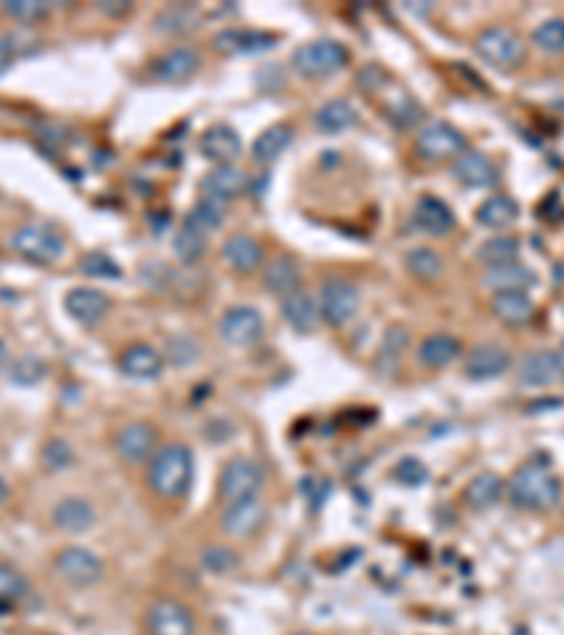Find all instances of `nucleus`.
Segmentation results:
<instances>
[{"mask_svg":"<svg viewBox=\"0 0 564 635\" xmlns=\"http://www.w3.org/2000/svg\"><path fill=\"white\" fill-rule=\"evenodd\" d=\"M65 311L68 317L77 319L79 325H96L108 317L110 297L99 288H74L65 297Z\"/></svg>","mask_w":564,"mask_h":635,"instance_id":"dca6fc26","label":"nucleus"},{"mask_svg":"<svg viewBox=\"0 0 564 635\" xmlns=\"http://www.w3.org/2000/svg\"><path fill=\"white\" fill-rule=\"evenodd\" d=\"M474 48H477V54H480L488 65L502 68V71L519 68V65L525 63V57H528L525 40H522L514 29H505V26H491L486 32L477 34Z\"/></svg>","mask_w":564,"mask_h":635,"instance_id":"20e7f679","label":"nucleus"},{"mask_svg":"<svg viewBox=\"0 0 564 635\" xmlns=\"http://www.w3.org/2000/svg\"><path fill=\"white\" fill-rule=\"evenodd\" d=\"M201 562H204L206 571L212 573H226L232 571L237 565V556L232 548H226V545H209L201 556Z\"/></svg>","mask_w":564,"mask_h":635,"instance_id":"de8ad7c7","label":"nucleus"},{"mask_svg":"<svg viewBox=\"0 0 564 635\" xmlns=\"http://www.w3.org/2000/svg\"><path fill=\"white\" fill-rule=\"evenodd\" d=\"M266 523V503L257 497H249V500H237V503H229L223 517H220V525L229 537L235 540H246V537H254L260 531V525Z\"/></svg>","mask_w":564,"mask_h":635,"instance_id":"f8f14e48","label":"nucleus"},{"mask_svg":"<svg viewBox=\"0 0 564 635\" xmlns=\"http://www.w3.org/2000/svg\"><path fill=\"white\" fill-rule=\"evenodd\" d=\"M533 43H536V48H542L545 54H564V17L545 20L533 32Z\"/></svg>","mask_w":564,"mask_h":635,"instance_id":"c03bdc74","label":"nucleus"},{"mask_svg":"<svg viewBox=\"0 0 564 635\" xmlns=\"http://www.w3.org/2000/svg\"><path fill=\"white\" fill-rule=\"evenodd\" d=\"M562 359H564V345H562Z\"/></svg>","mask_w":564,"mask_h":635,"instance_id":"4d7b16f0","label":"nucleus"},{"mask_svg":"<svg viewBox=\"0 0 564 635\" xmlns=\"http://www.w3.org/2000/svg\"><path fill=\"white\" fill-rule=\"evenodd\" d=\"M173 249L178 254V260H184V263H198L206 252V235L204 232H195V229H178L173 238Z\"/></svg>","mask_w":564,"mask_h":635,"instance_id":"58836bf2","label":"nucleus"},{"mask_svg":"<svg viewBox=\"0 0 564 635\" xmlns=\"http://www.w3.org/2000/svg\"><path fill=\"white\" fill-rule=\"evenodd\" d=\"M519 384L522 387H548L559 384L564 379V359L562 353L553 350H536L528 353L519 365Z\"/></svg>","mask_w":564,"mask_h":635,"instance_id":"ddd939ff","label":"nucleus"},{"mask_svg":"<svg viewBox=\"0 0 564 635\" xmlns=\"http://www.w3.org/2000/svg\"><path fill=\"white\" fill-rule=\"evenodd\" d=\"M198 65H201V57H198L195 48L178 46L156 57V63L150 65V71L161 82H184L198 71Z\"/></svg>","mask_w":564,"mask_h":635,"instance_id":"a211bd4d","label":"nucleus"},{"mask_svg":"<svg viewBox=\"0 0 564 635\" xmlns=\"http://www.w3.org/2000/svg\"><path fill=\"white\" fill-rule=\"evenodd\" d=\"M508 497L522 511H548L562 500V480L550 469L548 458H533L514 472Z\"/></svg>","mask_w":564,"mask_h":635,"instance_id":"f257e3e1","label":"nucleus"},{"mask_svg":"<svg viewBox=\"0 0 564 635\" xmlns=\"http://www.w3.org/2000/svg\"><path fill=\"white\" fill-rule=\"evenodd\" d=\"M226 221V207L220 204V201H212V198H204V201H198L195 207L189 209L187 221L184 226L189 229H195V232H212V229H218L220 223Z\"/></svg>","mask_w":564,"mask_h":635,"instance_id":"c9c22d12","label":"nucleus"},{"mask_svg":"<svg viewBox=\"0 0 564 635\" xmlns=\"http://www.w3.org/2000/svg\"><path fill=\"white\" fill-rule=\"evenodd\" d=\"M150 635H195V619L187 604L175 599H158L147 610Z\"/></svg>","mask_w":564,"mask_h":635,"instance_id":"9b49d317","label":"nucleus"},{"mask_svg":"<svg viewBox=\"0 0 564 635\" xmlns=\"http://www.w3.org/2000/svg\"><path fill=\"white\" fill-rule=\"evenodd\" d=\"M426 477H429V472H426V466L418 458H404L395 466V480L404 483V486H423Z\"/></svg>","mask_w":564,"mask_h":635,"instance_id":"09e8293b","label":"nucleus"},{"mask_svg":"<svg viewBox=\"0 0 564 635\" xmlns=\"http://www.w3.org/2000/svg\"><path fill=\"white\" fill-rule=\"evenodd\" d=\"M407 342H409L407 328H401V325L390 328L387 336H384V348H381V353H378V365L381 367L395 365V362H398V356H401L404 348H407Z\"/></svg>","mask_w":564,"mask_h":635,"instance_id":"a18cd8bd","label":"nucleus"},{"mask_svg":"<svg viewBox=\"0 0 564 635\" xmlns=\"http://www.w3.org/2000/svg\"><path fill=\"white\" fill-rule=\"evenodd\" d=\"M29 579L12 565H0V604H17L29 596Z\"/></svg>","mask_w":564,"mask_h":635,"instance_id":"4c0bfd02","label":"nucleus"},{"mask_svg":"<svg viewBox=\"0 0 564 635\" xmlns=\"http://www.w3.org/2000/svg\"><path fill=\"white\" fill-rule=\"evenodd\" d=\"M119 367H122V373H125L127 379L153 381L164 373V356L153 345L136 342V345H130L119 356Z\"/></svg>","mask_w":564,"mask_h":635,"instance_id":"6ab92c4d","label":"nucleus"},{"mask_svg":"<svg viewBox=\"0 0 564 635\" xmlns=\"http://www.w3.org/2000/svg\"><path fill=\"white\" fill-rule=\"evenodd\" d=\"M314 122L322 133H342L347 127L356 125V108L345 99H330L316 111Z\"/></svg>","mask_w":564,"mask_h":635,"instance_id":"473e14b6","label":"nucleus"},{"mask_svg":"<svg viewBox=\"0 0 564 635\" xmlns=\"http://www.w3.org/2000/svg\"><path fill=\"white\" fill-rule=\"evenodd\" d=\"M116 452L127 463H144L156 455V429L150 424H127L116 435Z\"/></svg>","mask_w":564,"mask_h":635,"instance_id":"f3484780","label":"nucleus"},{"mask_svg":"<svg viewBox=\"0 0 564 635\" xmlns=\"http://www.w3.org/2000/svg\"><path fill=\"white\" fill-rule=\"evenodd\" d=\"M201 190H204V198H212V201H229L240 192L246 190V173L237 170L232 164H220L215 170H209L201 181Z\"/></svg>","mask_w":564,"mask_h":635,"instance_id":"b1692460","label":"nucleus"},{"mask_svg":"<svg viewBox=\"0 0 564 635\" xmlns=\"http://www.w3.org/2000/svg\"><path fill=\"white\" fill-rule=\"evenodd\" d=\"M502 497V480L494 472H483V475L471 477L466 486V503L474 511H486V508L497 506Z\"/></svg>","mask_w":564,"mask_h":635,"instance_id":"72a5a7b5","label":"nucleus"},{"mask_svg":"<svg viewBox=\"0 0 564 635\" xmlns=\"http://www.w3.org/2000/svg\"><path fill=\"white\" fill-rule=\"evenodd\" d=\"M282 317L299 334H311V331H316L322 314H319V302H316L314 294L294 291V294L282 297Z\"/></svg>","mask_w":564,"mask_h":635,"instance_id":"5701e85b","label":"nucleus"},{"mask_svg":"<svg viewBox=\"0 0 564 635\" xmlns=\"http://www.w3.org/2000/svg\"><path fill=\"white\" fill-rule=\"evenodd\" d=\"M195 356H198V345H195V339H173V342H170V359H173L178 367L189 365Z\"/></svg>","mask_w":564,"mask_h":635,"instance_id":"8fccbe9b","label":"nucleus"},{"mask_svg":"<svg viewBox=\"0 0 564 635\" xmlns=\"http://www.w3.org/2000/svg\"><path fill=\"white\" fill-rule=\"evenodd\" d=\"M404 266L412 277H418L423 283H432V280H438L443 269H446V263H443V257H440L435 249H429V246H418V249H409L407 257H404Z\"/></svg>","mask_w":564,"mask_h":635,"instance_id":"f704fd0d","label":"nucleus"},{"mask_svg":"<svg viewBox=\"0 0 564 635\" xmlns=\"http://www.w3.org/2000/svg\"><path fill=\"white\" fill-rule=\"evenodd\" d=\"M412 218H415V226L426 235H432V238L449 235L455 229V212L449 209L446 201H440L435 195H421Z\"/></svg>","mask_w":564,"mask_h":635,"instance_id":"aec40b11","label":"nucleus"},{"mask_svg":"<svg viewBox=\"0 0 564 635\" xmlns=\"http://www.w3.org/2000/svg\"><path fill=\"white\" fill-rule=\"evenodd\" d=\"M519 254V240L511 235H497V238L486 240L480 246L477 257L488 263V266H505V263H517Z\"/></svg>","mask_w":564,"mask_h":635,"instance_id":"e433bc0d","label":"nucleus"},{"mask_svg":"<svg viewBox=\"0 0 564 635\" xmlns=\"http://www.w3.org/2000/svg\"><path fill=\"white\" fill-rule=\"evenodd\" d=\"M350 54L342 43L336 40H311L305 46H299L291 57V65L297 71L299 77H308V80H319V77H330L336 74L339 68H345Z\"/></svg>","mask_w":564,"mask_h":635,"instance_id":"7ed1b4c3","label":"nucleus"},{"mask_svg":"<svg viewBox=\"0 0 564 635\" xmlns=\"http://www.w3.org/2000/svg\"><path fill=\"white\" fill-rule=\"evenodd\" d=\"M79 271L88 277H102V280H119L122 269L119 263L105 252H88L85 257H79Z\"/></svg>","mask_w":564,"mask_h":635,"instance_id":"37998d69","label":"nucleus"},{"mask_svg":"<svg viewBox=\"0 0 564 635\" xmlns=\"http://www.w3.org/2000/svg\"><path fill=\"white\" fill-rule=\"evenodd\" d=\"M15 63V43L12 37H0V77Z\"/></svg>","mask_w":564,"mask_h":635,"instance_id":"603ef678","label":"nucleus"},{"mask_svg":"<svg viewBox=\"0 0 564 635\" xmlns=\"http://www.w3.org/2000/svg\"><path fill=\"white\" fill-rule=\"evenodd\" d=\"M477 223H483L486 229H505L519 218L517 201L511 195H491L480 207H477Z\"/></svg>","mask_w":564,"mask_h":635,"instance_id":"2f4dec72","label":"nucleus"},{"mask_svg":"<svg viewBox=\"0 0 564 635\" xmlns=\"http://www.w3.org/2000/svg\"><path fill=\"white\" fill-rule=\"evenodd\" d=\"M266 334V319L251 305H232L220 317V339L232 348H251Z\"/></svg>","mask_w":564,"mask_h":635,"instance_id":"0eeeda50","label":"nucleus"},{"mask_svg":"<svg viewBox=\"0 0 564 635\" xmlns=\"http://www.w3.org/2000/svg\"><path fill=\"white\" fill-rule=\"evenodd\" d=\"M6 359H9V350H6V345H3V339H0V370L6 367Z\"/></svg>","mask_w":564,"mask_h":635,"instance_id":"6e6d98bb","label":"nucleus"},{"mask_svg":"<svg viewBox=\"0 0 564 635\" xmlns=\"http://www.w3.org/2000/svg\"><path fill=\"white\" fill-rule=\"evenodd\" d=\"M0 12L9 15L12 20H20V23H34V20H43L51 12V3H43V0H3Z\"/></svg>","mask_w":564,"mask_h":635,"instance_id":"79ce46f5","label":"nucleus"},{"mask_svg":"<svg viewBox=\"0 0 564 635\" xmlns=\"http://www.w3.org/2000/svg\"><path fill=\"white\" fill-rule=\"evenodd\" d=\"M195 9L192 6H170V9H164L161 15L156 17V29L158 32H170V34H181V32H189V29H195Z\"/></svg>","mask_w":564,"mask_h":635,"instance_id":"a19ab883","label":"nucleus"},{"mask_svg":"<svg viewBox=\"0 0 564 635\" xmlns=\"http://www.w3.org/2000/svg\"><path fill=\"white\" fill-rule=\"evenodd\" d=\"M240 150H243V142H240V133L232 125L206 127L204 136H201V153L209 161H218V167L235 161L240 156Z\"/></svg>","mask_w":564,"mask_h":635,"instance_id":"412c9836","label":"nucleus"},{"mask_svg":"<svg viewBox=\"0 0 564 635\" xmlns=\"http://www.w3.org/2000/svg\"><path fill=\"white\" fill-rule=\"evenodd\" d=\"M12 246H15V252L23 260L37 263V266L57 263L65 252V240L51 226H43V223H26V226H20L15 235H12Z\"/></svg>","mask_w":564,"mask_h":635,"instance_id":"39448f33","label":"nucleus"},{"mask_svg":"<svg viewBox=\"0 0 564 635\" xmlns=\"http://www.w3.org/2000/svg\"><path fill=\"white\" fill-rule=\"evenodd\" d=\"M508 367H511V353L502 348V345H497V342H486V345L471 348L466 362H463L466 376L474 381L497 379Z\"/></svg>","mask_w":564,"mask_h":635,"instance_id":"4468645a","label":"nucleus"},{"mask_svg":"<svg viewBox=\"0 0 564 635\" xmlns=\"http://www.w3.org/2000/svg\"><path fill=\"white\" fill-rule=\"evenodd\" d=\"M192 475H195V461L184 444L161 446L147 466V483L164 500L184 497L192 486Z\"/></svg>","mask_w":564,"mask_h":635,"instance_id":"f03ea898","label":"nucleus"},{"mask_svg":"<svg viewBox=\"0 0 564 635\" xmlns=\"http://www.w3.org/2000/svg\"><path fill=\"white\" fill-rule=\"evenodd\" d=\"M418 153H421L426 161H446V159H457L466 153V136L457 130L455 125L449 122H429L423 125V130L418 133Z\"/></svg>","mask_w":564,"mask_h":635,"instance_id":"1a4fd4ad","label":"nucleus"},{"mask_svg":"<svg viewBox=\"0 0 564 635\" xmlns=\"http://www.w3.org/2000/svg\"><path fill=\"white\" fill-rule=\"evenodd\" d=\"M277 46V37L268 32H251V29H223L215 37V48L223 54H257Z\"/></svg>","mask_w":564,"mask_h":635,"instance_id":"393cba45","label":"nucleus"},{"mask_svg":"<svg viewBox=\"0 0 564 635\" xmlns=\"http://www.w3.org/2000/svg\"><path fill=\"white\" fill-rule=\"evenodd\" d=\"M40 458H43V463H46L48 469L60 472V469H65V466H71V463H74V449L65 444L63 438H54V441H48V444L43 446Z\"/></svg>","mask_w":564,"mask_h":635,"instance_id":"49530a36","label":"nucleus"},{"mask_svg":"<svg viewBox=\"0 0 564 635\" xmlns=\"http://www.w3.org/2000/svg\"><path fill=\"white\" fill-rule=\"evenodd\" d=\"M6 500H9V486H6V480L0 477V506H3Z\"/></svg>","mask_w":564,"mask_h":635,"instance_id":"5fc2aeb1","label":"nucleus"},{"mask_svg":"<svg viewBox=\"0 0 564 635\" xmlns=\"http://www.w3.org/2000/svg\"><path fill=\"white\" fill-rule=\"evenodd\" d=\"M223 260L235 271H254L263 263V246L251 235H232L223 243Z\"/></svg>","mask_w":564,"mask_h":635,"instance_id":"c756f323","label":"nucleus"},{"mask_svg":"<svg viewBox=\"0 0 564 635\" xmlns=\"http://www.w3.org/2000/svg\"><path fill=\"white\" fill-rule=\"evenodd\" d=\"M460 339L452 334H432L426 336L421 342V348H418V359H421L423 367H432V370H438V367H449L455 362L457 356H460Z\"/></svg>","mask_w":564,"mask_h":635,"instance_id":"cd10ccee","label":"nucleus"},{"mask_svg":"<svg viewBox=\"0 0 564 635\" xmlns=\"http://www.w3.org/2000/svg\"><path fill=\"white\" fill-rule=\"evenodd\" d=\"M536 283V274L522 263H505V266H491L483 277V286L494 294H508V291H528Z\"/></svg>","mask_w":564,"mask_h":635,"instance_id":"a878e982","label":"nucleus"},{"mask_svg":"<svg viewBox=\"0 0 564 635\" xmlns=\"http://www.w3.org/2000/svg\"><path fill=\"white\" fill-rule=\"evenodd\" d=\"M299 280H302V274H299L297 260L288 257V254L274 257L266 266V271H263V283H266V288L268 291H274V294H280V297H288V294L299 291Z\"/></svg>","mask_w":564,"mask_h":635,"instance_id":"c85d7f7f","label":"nucleus"},{"mask_svg":"<svg viewBox=\"0 0 564 635\" xmlns=\"http://www.w3.org/2000/svg\"><path fill=\"white\" fill-rule=\"evenodd\" d=\"M263 489V469L249 458H232L220 472V497L229 503L257 497Z\"/></svg>","mask_w":564,"mask_h":635,"instance_id":"6e6552de","label":"nucleus"},{"mask_svg":"<svg viewBox=\"0 0 564 635\" xmlns=\"http://www.w3.org/2000/svg\"><path fill=\"white\" fill-rule=\"evenodd\" d=\"M291 142H294V130H291V125H271L254 139V144H251V156L260 161V164H274V161L280 159L282 153L291 147Z\"/></svg>","mask_w":564,"mask_h":635,"instance_id":"7c9ffc66","label":"nucleus"},{"mask_svg":"<svg viewBox=\"0 0 564 635\" xmlns=\"http://www.w3.org/2000/svg\"><path fill=\"white\" fill-rule=\"evenodd\" d=\"M316 302H319V314L328 319L333 328H342V325H347L350 319H356V314H359L361 294L350 280L333 277V280L322 283Z\"/></svg>","mask_w":564,"mask_h":635,"instance_id":"423d86ee","label":"nucleus"},{"mask_svg":"<svg viewBox=\"0 0 564 635\" xmlns=\"http://www.w3.org/2000/svg\"><path fill=\"white\" fill-rule=\"evenodd\" d=\"M491 311L494 317L511 325V328H522L533 319V300L528 297V291H508V294H494V302H491Z\"/></svg>","mask_w":564,"mask_h":635,"instance_id":"bb28decb","label":"nucleus"},{"mask_svg":"<svg viewBox=\"0 0 564 635\" xmlns=\"http://www.w3.org/2000/svg\"><path fill=\"white\" fill-rule=\"evenodd\" d=\"M43 379H46V362L37 356H20L9 365V381L17 387H34Z\"/></svg>","mask_w":564,"mask_h":635,"instance_id":"ea45409f","label":"nucleus"},{"mask_svg":"<svg viewBox=\"0 0 564 635\" xmlns=\"http://www.w3.org/2000/svg\"><path fill=\"white\" fill-rule=\"evenodd\" d=\"M455 178L460 184H466L471 190H488L500 181V170L497 164L488 159L480 150H466L463 156L455 161Z\"/></svg>","mask_w":564,"mask_h":635,"instance_id":"2eb2a0df","label":"nucleus"},{"mask_svg":"<svg viewBox=\"0 0 564 635\" xmlns=\"http://www.w3.org/2000/svg\"><path fill=\"white\" fill-rule=\"evenodd\" d=\"M99 12L102 15H127L130 12V3H122V0H99Z\"/></svg>","mask_w":564,"mask_h":635,"instance_id":"864d4df0","label":"nucleus"},{"mask_svg":"<svg viewBox=\"0 0 564 635\" xmlns=\"http://www.w3.org/2000/svg\"><path fill=\"white\" fill-rule=\"evenodd\" d=\"M302 492H308V497H311L314 503H322V497H328L330 486L325 480H319V477H308V480L302 483Z\"/></svg>","mask_w":564,"mask_h":635,"instance_id":"3c124183","label":"nucleus"},{"mask_svg":"<svg viewBox=\"0 0 564 635\" xmlns=\"http://www.w3.org/2000/svg\"><path fill=\"white\" fill-rule=\"evenodd\" d=\"M54 571L60 573L71 588H91L102 579L105 565L88 548H65L54 559Z\"/></svg>","mask_w":564,"mask_h":635,"instance_id":"9d476101","label":"nucleus"},{"mask_svg":"<svg viewBox=\"0 0 564 635\" xmlns=\"http://www.w3.org/2000/svg\"><path fill=\"white\" fill-rule=\"evenodd\" d=\"M51 520L54 525L65 531V534H85V531H91L96 523V511L94 506L88 503V500H82V497H65L60 500L54 511H51Z\"/></svg>","mask_w":564,"mask_h":635,"instance_id":"4be33fe9","label":"nucleus"}]
</instances>
